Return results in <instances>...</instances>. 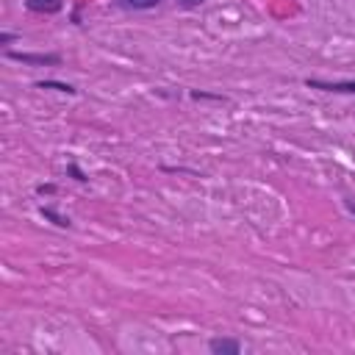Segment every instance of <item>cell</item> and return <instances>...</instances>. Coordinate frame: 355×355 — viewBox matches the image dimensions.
I'll return each instance as SVG.
<instances>
[{
  "instance_id": "cell-9",
  "label": "cell",
  "mask_w": 355,
  "mask_h": 355,
  "mask_svg": "<svg viewBox=\"0 0 355 355\" xmlns=\"http://www.w3.org/2000/svg\"><path fill=\"white\" fill-rule=\"evenodd\" d=\"M53 191H55V186H53V183H47V186H44V183H42V186H36V194H53Z\"/></svg>"
},
{
  "instance_id": "cell-6",
  "label": "cell",
  "mask_w": 355,
  "mask_h": 355,
  "mask_svg": "<svg viewBox=\"0 0 355 355\" xmlns=\"http://www.w3.org/2000/svg\"><path fill=\"white\" fill-rule=\"evenodd\" d=\"M116 3L128 11H147V8H155L161 0H116Z\"/></svg>"
},
{
  "instance_id": "cell-5",
  "label": "cell",
  "mask_w": 355,
  "mask_h": 355,
  "mask_svg": "<svg viewBox=\"0 0 355 355\" xmlns=\"http://www.w3.org/2000/svg\"><path fill=\"white\" fill-rule=\"evenodd\" d=\"M39 214L44 216V219H50L53 225H58V227H69L72 222H69V216H64V214H58L55 208H50V205H42L39 208Z\"/></svg>"
},
{
  "instance_id": "cell-11",
  "label": "cell",
  "mask_w": 355,
  "mask_h": 355,
  "mask_svg": "<svg viewBox=\"0 0 355 355\" xmlns=\"http://www.w3.org/2000/svg\"><path fill=\"white\" fill-rule=\"evenodd\" d=\"M344 205H347V211H349V214H355V202H352V200H349V197H347V200H344Z\"/></svg>"
},
{
  "instance_id": "cell-12",
  "label": "cell",
  "mask_w": 355,
  "mask_h": 355,
  "mask_svg": "<svg viewBox=\"0 0 355 355\" xmlns=\"http://www.w3.org/2000/svg\"><path fill=\"white\" fill-rule=\"evenodd\" d=\"M11 39H14V33H0V42H3V44L11 42Z\"/></svg>"
},
{
  "instance_id": "cell-8",
  "label": "cell",
  "mask_w": 355,
  "mask_h": 355,
  "mask_svg": "<svg viewBox=\"0 0 355 355\" xmlns=\"http://www.w3.org/2000/svg\"><path fill=\"white\" fill-rule=\"evenodd\" d=\"M67 172H69V175H72V178H75V180H80V183H83V180H86V175H83V172H80V169H78V166H75V164H69V166H67Z\"/></svg>"
},
{
  "instance_id": "cell-7",
  "label": "cell",
  "mask_w": 355,
  "mask_h": 355,
  "mask_svg": "<svg viewBox=\"0 0 355 355\" xmlns=\"http://www.w3.org/2000/svg\"><path fill=\"white\" fill-rule=\"evenodd\" d=\"M36 89H55V92H67V94H75V86L69 83H61V80H39Z\"/></svg>"
},
{
  "instance_id": "cell-3",
  "label": "cell",
  "mask_w": 355,
  "mask_h": 355,
  "mask_svg": "<svg viewBox=\"0 0 355 355\" xmlns=\"http://www.w3.org/2000/svg\"><path fill=\"white\" fill-rule=\"evenodd\" d=\"M208 349L214 355H239L241 352V344L236 338H211L208 341Z\"/></svg>"
},
{
  "instance_id": "cell-1",
  "label": "cell",
  "mask_w": 355,
  "mask_h": 355,
  "mask_svg": "<svg viewBox=\"0 0 355 355\" xmlns=\"http://www.w3.org/2000/svg\"><path fill=\"white\" fill-rule=\"evenodd\" d=\"M6 58H11V61H22V64H33V67L61 64V55H58V53H17V50H8Z\"/></svg>"
},
{
  "instance_id": "cell-2",
  "label": "cell",
  "mask_w": 355,
  "mask_h": 355,
  "mask_svg": "<svg viewBox=\"0 0 355 355\" xmlns=\"http://www.w3.org/2000/svg\"><path fill=\"white\" fill-rule=\"evenodd\" d=\"M308 89L319 92H333V94H355V80H319V78H305Z\"/></svg>"
},
{
  "instance_id": "cell-4",
  "label": "cell",
  "mask_w": 355,
  "mask_h": 355,
  "mask_svg": "<svg viewBox=\"0 0 355 355\" xmlns=\"http://www.w3.org/2000/svg\"><path fill=\"white\" fill-rule=\"evenodd\" d=\"M25 6L36 14H58L64 8V0H25Z\"/></svg>"
},
{
  "instance_id": "cell-10",
  "label": "cell",
  "mask_w": 355,
  "mask_h": 355,
  "mask_svg": "<svg viewBox=\"0 0 355 355\" xmlns=\"http://www.w3.org/2000/svg\"><path fill=\"white\" fill-rule=\"evenodd\" d=\"M180 6H200V3H205V0H178Z\"/></svg>"
}]
</instances>
